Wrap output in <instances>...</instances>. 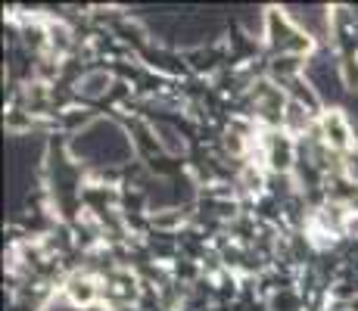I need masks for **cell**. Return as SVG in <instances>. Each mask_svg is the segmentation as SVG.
Returning <instances> with one entry per match:
<instances>
[{
	"instance_id": "1",
	"label": "cell",
	"mask_w": 358,
	"mask_h": 311,
	"mask_svg": "<svg viewBox=\"0 0 358 311\" xmlns=\"http://www.w3.org/2000/svg\"><path fill=\"white\" fill-rule=\"evenodd\" d=\"M69 296H72L75 305H87V302H94V296H97V287L87 277H75V280H69Z\"/></svg>"
},
{
	"instance_id": "2",
	"label": "cell",
	"mask_w": 358,
	"mask_h": 311,
	"mask_svg": "<svg viewBox=\"0 0 358 311\" xmlns=\"http://www.w3.org/2000/svg\"><path fill=\"white\" fill-rule=\"evenodd\" d=\"M324 131H327V140H330V147H346L349 143V128L343 124L340 115H334L330 113L327 119H324Z\"/></svg>"
},
{
	"instance_id": "3",
	"label": "cell",
	"mask_w": 358,
	"mask_h": 311,
	"mask_svg": "<svg viewBox=\"0 0 358 311\" xmlns=\"http://www.w3.org/2000/svg\"><path fill=\"white\" fill-rule=\"evenodd\" d=\"M280 119L290 124V131H306L308 113H306V106H302V103H287V113L280 115Z\"/></svg>"
},
{
	"instance_id": "4",
	"label": "cell",
	"mask_w": 358,
	"mask_h": 311,
	"mask_svg": "<svg viewBox=\"0 0 358 311\" xmlns=\"http://www.w3.org/2000/svg\"><path fill=\"white\" fill-rule=\"evenodd\" d=\"M106 87H109V75L106 72H97V75H87L85 85H81V91H85L87 96H100Z\"/></svg>"
},
{
	"instance_id": "5",
	"label": "cell",
	"mask_w": 358,
	"mask_h": 311,
	"mask_svg": "<svg viewBox=\"0 0 358 311\" xmlns=\"http://www.w3.org/2000/svg\"><path fill=\"white\" fill-rule=\"evenodd\" d=\"M346 175L349 178H358V156H352V153L346 156Z\"/></svg>"
}]
</instances>
